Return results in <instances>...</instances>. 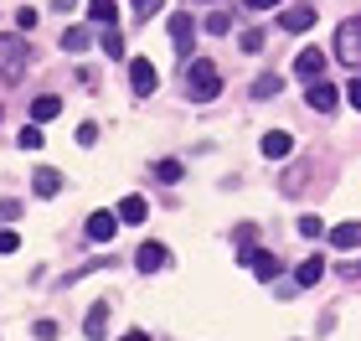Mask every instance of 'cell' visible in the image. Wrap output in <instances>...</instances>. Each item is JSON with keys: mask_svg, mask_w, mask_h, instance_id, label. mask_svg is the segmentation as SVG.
Returning a JSON list of instances; mask_svg holds the SVG:
<instances>
[{"mask_svg": "<svg viewBox=\"0 0 361 341\" xmlns=\"http://www.w3.org/2000/svg\"><path fill=\"white\" fill-rule=\"evenodd\" d=\"M26 57H31L26 37H0V78H6V83H16V78L26 73Z\"/></svg>", "mask_w": 361, "mask_h": 341, "instance_id": "obj_1", "label": "cell"}, {"mask_svg": "<svg viewBox=\"0 0 361 341\" xmlns=\"http://www.w3.org/2000/svg\"><path fill=\"white\" fill-rule=\"evenodd\" d=\"M336 62H346V68L361 62V16H351V21L336 26Z\"/></svg>", "mask_w": 361, "mask_h": 341, "instance_id": "obj_2", "label": "cell"}, {"mask_svg": "<svg viewBox=\"0 0 361 341\" xmlns=\"http://www.w3.org/2000/svg\"><path fill=\"white\" fill-rule=\"evenodd\" d=\"M217 93H222V73L212 68V62H191V99L212 104Z\"/></svg>", "mask_w": 361, "mask_h": 341, "instance_id": "obj_3", "label": "cell"}, {"mask_svg": "<svg viewBox=\"0 0 361 341\" xmlns=\"http://www.w3.org/2000/svg\"><path fill=\"white\" fill-rule=\"evenodd\" d=\"M243 269H248L258 285H269V280H279V269H284V264H279L274 253H264V249H243Z\"/></svg>", "mask_w": 361, "mask_h": 341, "instance_id": "obj_4", "label": "cell"}, {"mask_svg": "<svg viewBox=\"0 0 361 341\" xmlns=\"http://www.w3.org/2000/svg\"><path fill=\"white\" fill-rule=\"evenodd\" d=\"M129 83H135L140 99H150L155 83H160V78H155V62H150V57H129Z\"/></svg>", "mask_w": 361, "mask_h": 341, "instance_id": "obj_5", "label": "cell"}, {"mask_svg": "<svg viewBox=\"0 0 361 341\" xmlns=\"http://www.w3.org/2000/svg\"><path fill=\"white\" fill-rule=\"evenodd\" d=\"M171 47L180 57H191V47H196V21L191 16H171Z\"/></svg>", "mask_w": 361, "mask_h": 341, "instance_id": "obj_6", "label": "cell"}, {"mask_svg": "<svg viewBox=\"0 0 361 341\" xmlns=\"http://www.w3.org/2000/svg\"><path fill=\"white\" fill-rule=\"evenodd\" d=\"M294 73H300L305 83H320V73H325V52H320V47H305V52L294 57Z\"/></svg>", "mask_w": 361, "mask_h": 341, "instance_id": "obj_7", "label": "cell"}, {"mask_svg": "<svg viewBox=\"0 0 361 341\" xmlns=\"http://www.w3.org/2000/svg\"><path fill=\"white\" fill-rule=\"evenodd\" d=\"M279 26H284V31H310V26H315V6H305V0H300V6H284V11H279Z\"/></svg>", "mask_w": 361, "mask_h": 341, "instance_id": "obj_8", "label": "cell"}, {"mask_svg": "<svg viewBox=\"0 0 361 341\" xmlns=\"http://www.w3.org/2000/svg\"><path fill=\"white\" fill-rule=\"evenodd\" d=\"M166 243H140V253H135V269L140 274H155V269H166Z\"/></svg>", "mask_w": 361, "mask_h": 341, "instance_id": "obj_9", "label": "cell"}, {"mask_svg": "<svg viewBox=\"0 0 361 341\" xmlns=\"http://www.w3.org/2000/svg\"><path fill=\"white\" fill-rule=\"evenodd\" d=\"M264 155L269 160H289L294 155V135H289V129H269V135H264Z\"/></svg>", "mask_w": 361, "mask_h": 341, "instance_id": "obj_10", "label": "cell"}, {"mask_svg": "<svg viewBox=\"0 0 361 341\" xmlns=\"http://www.w3.org/2000/svg\"><path fill=\"white\" fill-rule=\"evenodd\" d=\"M331 243H336L341 253H346V249H361V217H351V222H336V227H331Z\"/></svg>", "mask_w": 361, "mask_h": 341, "instance_id": "obj_11", "label": "cell"}, {"mask_svg": "<svg viewBox=\"0 0 361 341\" xmlns=\"http://www.w3.org/2000/svg\"><path fill=\"white\" fill-rule=\"evenodd\" d=\"M83 227H88V238H93V243H109L114 233H119V217H114V213H93Z\"/></svg>", "mask_w": 361, "mask_h": 341, "instance_id": "obj_12", "label": "cell"}, {"mask_svg": "<svg viewBox=\"0 0 361 341\" xmlns=\"http://www.w3.org/2000/svg\"><path fill=\"white\" fill-rule=\"evenodd\" d=\"M310 109H320V114H331L336 104H341V93H336V83H310Z\"/></svg>", "mask_w": 361, "mask_h": 341, "instance_id": "obj_13", "label": "cell"}, {"mask_svg": "<svg viewBox=\"0 0 361 341\" xmlns=\"http://www.w3.org/2000/svg\"><path fill=\"white\" fill-rule=\"evenodd\" d=\"M31 191H37V197H57V191H62V171L42 166L37 176H31Z\"/></svg>", "mask_w": 361, "mask_h": 341, "instance_id": "obj_14", "label": "cell"}, {"mask_svg": "<svg viewBox=\"0 0 361 341\" xmlns=\"http://www.w3.org/2000/svg\"><path fill=\"white\" fill-rule=\"evenodd\" d=\"M57 114H62V99H57V93H42V99L31 104V124H52Z\"/></svg>", "mask_w": 361, "mask_h": 341, "instance_id": "obj_15", "label": "cell"}, {"mask_svg": "<svg viewBox=\"0 0 361 341\" xmlns=\"http://www.w3.org/2000/svg\"><path fill=\"white\" fill-rule=\"evenodd\" d=\"M320 274H325V258H320V253H310L305 264L294 269V285H305V289H310V285H320Z\"/></svg>", "mask_w": 361, "mask_h": 341, "instance_id": "obj_16", "label": "cell"}, {"mask_svg": "<svg viewBox=\"0 0 361 341\" xmlns=\"http://www.w3.org/2000/svg\"><path fill=\"white\" fill-rule=\"evenodd\" d=\"M114 217H119V222H145V217H150V202H145V197H124Z\"/></svg>", "mask_w": 361, "mask_h": 341, "instance_id": "obj_17", "label": "cell"}, {"mask_svg": "<svg viewBox=\"0 0 361 341\" xmlns=\"http://www.w3.org/2000/svg\"><path fill=\"white\" fill-rule=\"evenodd\" d=\"M83 331H88L93 341H98V336H104V331H109V305H93V311L83 316Z\"/></svg>", "mask_w": 361, "mask_h": 341, "instance_id": "obj_18", "label": "cell"}, {"mask_svg": "<svg viewBox=\"0 0 361 341\" xmlns=\"http://www.w3.org/2000/svg\"><path fill=\"white\" fill-rule=\"evenodd\" d=\"M114 16H119L114 0H93V6H88V21H98V26H114Z\"/></svg>", "mask_w": 361, "mask_h": 341, "instance_id": "obj_19", "label": "cell"}, {"mask_svg": "<svg viewBox=\"0 0 361 341\" xmlns=\"http://www.w3.org/2000/svg\"><path fill=\"white\" fill-rule=\"evenodd\" d=\"M62 47H68V52H83L88 47V26H68L62 31Z\"/></svg>", "mask_w": 361, "mask_h": 341, "instance_id": "obj_20", "label": "cell"}, {"mask_svg": "<svg viewBox=\"0 0 361 341\" xmlns=\"http://www.w3.org/2000/svg\"><path fill=\"white\" fill-rule=\"evenodd\" d=\"M202 26L212 31V37H222V31H233V16H227V11H212V16H207Z\"/></svg>", "mask_w": 361, "mask_h": 341, "instance_id": "obj_21", "label": "cell"}, {"mask_svg": "<svg viewBox=\"0 0 361 341\" xmlns=\"http://www.w3.org/2000/svg\"><path fill=\"white\" fill-rule=\"evenodd\" d=\"M279 88H284V83H279L274 73H264V78H258V83H253V99H274Z\"/></svg>", "mask_w": 361, "mask_h": 341, "instance_id": "obj_22", "label": "cell"}, {"mask_svg": "<svg viewBox=\"0 0 361 341\" xmlns=\"http://www.w3.org/2000/svg\"><path fill=\"white\" fill-rule=\"evenodd\" d=\"M16 145H21V150H37L42 145V124H26L21 135H16Z\"/></svg>", "mask_w": 361, "mask_h": 341, "instance_id": "obj_23", "label": "cell"}, {"mask_svg": "<svg viewBox=\"0 0 361 341\" xmlns=\"http://www.w3.org/2000/svg\"><path fill=\"white\" fill-rule=\"evenodd\" d=\"M238 47H243V52H264V31H243V37H238Z\"/></svg>", "mask_w": 361, "mask_h": 341, "instance_id": "obj_24", "label": "cell"}, {"mask_svg": "<svg viewBox=\"0 0 361 341\" xmlns=\"http://www.w3.org/2000/svg\"><path fill=\"white\" fill-rule=\"evenodd\" d=\"M104 52L109 57H124V37H119V31H104Z\"/></svg>", "mask_w": 361, "mask_h": 341, "instance_id": "obj_25", "label": "cell"}, {"mask_svg": "<svg viewBox=\"0 0 361 341\" xmlns=\"http://www.w3.org/2000/svg\"><path fill=\"white\" fill-rule=\"evenodd\" d=\"M21 249V233H11V227H0V253H16Z\"/></svg>", "mask_w": 361, "mask_h": 341, "instance_id": "obj_26", "label": "cell"}, {"mask_svg": "<svg viewBox=\"0 0 361 341\" xmlns=\"http://www.w3.org/2000/svg\"><path fill=\"white\" fill-rule=\"evenodd\" d=\"M300 233H305V238H320L325 222H320V217H300Z\"/></svg>", "mask_w": 361, "mask_h": 341, "instance_id": "obj_27", "label": "cell"}, {"mask_svg": "<svg viewBox=\"0 0 361 341\" xmlns=\"http://www.w3.org/2000/svg\"><path fill=\"white\" fill-rule=\"evenodd\" d=\"M16 217H21V202H0V227L16 222Z\"/></svg>", "mask_w": 361, "mask_h": 341, "instance_id": "obj_28", "label": "cell"}, {"mask_svg": "<svg viewBox=\"0 0 361 341\" xmlns=\"http://www.w3.org/2000/svg\"><path fill=\"white\" fill-rule=\"evenodd\" d=\"M155 176H160V181H176V176H180V166H176V160H160V166H155Z\"/></svg>", "mask_w": 361, "mask_h": 341, "instance_id": "obj_29", "label": "cell"}, {"mask_svg": "<svg viewBox=\"0 0 361 341\" xmlns=\"http://www.w3.org/2000/svg\"><path fill=\"white\" fill-rule=\"evenodd\" d=\"M346 104L361 109V78H351V83H346Z\"/></svg>", "mask_w": 361, "mask_h": 341, "instance_id": "obj_30", "label": "cell"}, {"mask_svg": "<svg viewBox=\"0 0 361 341\" xmlns=\"http://www.w3.org/2000/svg\"><path fill=\"white\" fill-rule=\"evenodd\" d=\"M16 26L31 31V26H37V11H31V6H26V11H16Z\"/></svg>", "mask_w": 361, "mask_h": 341, "instance_id": "obj_31", "label": "cell"}, {"mask_svg": "<svg viewBox=\"0 0 361 341\" xmlns=\"http://www.w3.org/2000/svg\"><path fill=\"white\" fill-rule=\"evenodd\" d=\"M31 331H37L42 341H52V336H57V321H37V326H31Z\"/></svg>", "mask_w": 361, "mask_h": 341, "instance_id": "obj_32", "label": "cell"}, {"mask_svg": "<svg viewBox=\"0 0 361 341\" xmlns=\"http://www.w3.org/2000/svg\"><path fill=\"white\" fill-rule=\"evenodd\" d=\"M98 140V124H78V145H93Z\"/></svg>", "mask_w": 361, "mask_h": 341, "instance_id": "obj_33", "label": "cell"}, {"mask_svg": "<svg viewBox=\"0 0 361 341\" xmlns=\"http://www.w3.org/2000/svg\"><path fill=\"white\" fill-rule=\"evenodd\" d=\"M129 6H135L140 16H155V11H160V0H129Z\"/></svg>", "mask_w": 361, "mask_h": 341, "instance_id": "obj_34", "label": "cell"}, {"mask_svg": "<svg viewBox=\"0 0 361 341\" xmlns=\"http://www.w3.org/2000/svg\"><path fill=\"white\" fill-rule=\"evenodd\" d=\"M248 11H274V6H284V0H243Z\"/></svg>", "mask_w": 361, "mask_h": 341, "instance_id": "obj_35", "label": "cell"}, {"mask_svg": "<svg viewBox=\"0 0 361 341\" xmlns=\"http://www.w3.org/2000/svg\"><path fill=\"white\" fill-rule=\"evenodd\" d=\"M119 341H150V336H145V331H124Z\"/></svg>", "mask_w": 361, "mask_h": 341, "instance_id": "obj_36", "label": "cell"}, {"mask_svg": "<svg viewBox=\"0 0 361 341\" xmlns=\"http://www.w3.org/2000/svg\"><path fill=\"white\" fill-rule=\"evenodd\" d=\"M52 6H57V11H73V6H78V0H52Z\"/></svg>", "mask_w": 361, "mask_h": 341, "instance_id": "obj_37", "label": "cell"}]
</instances>
